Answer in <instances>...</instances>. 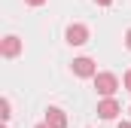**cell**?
<instances>
[{"label": "cell", "mask_w": 131, "mask_h": 128, "mask_svg": "<svg viewBox=\"0 0 131 128\" xmlns=\"http://www.w3.org/2000/svg\"><path fill=\"white\" fill-rule=\"evenodd\" d=\"M95 89H98V95L113 98V95H116V89H119L116 73H95Z\"/></svg>", "instance_id": "cell-1"}, {"label": "cell", "mask_w": 131, "mask_h": 128, "mask_svg": "<svg viewBox=\"0 0 131 128\" xmlns=\"http://www.w3.org/2000/svg\"><path fill=\"white\" fill-rule=\"evenodd\" d=\"M64 37H67L70 46H82V43H89V28L85 25H70Z\"/></svg>", "instance_id": "cell-2"}, {"label": "cell", "mask_w": 131, "mask_h": 128, "mask_svg": "<svg viewBox=\"0 0 131 128\" xmlns=\"http://www.w3.org/2000/svg\"><path fill=\"white\" fill-rule=\"evenodd\" d=\"M46 125L49 128H67V113L61 107H49L46 110Z\"/></svg>", "instance_id": "cell-3"}, {"label": "cell", "mask_w": 131, "mask_h": 128, "mask_svg": "<svg viewBox=\"0 0 131 128\" xmlns=\"http://www.w3.org/2000/svg\"><path fill=\"white\" fill-rule=\"evenodd\" d=\"M0 52H3V58H15V55L21 52V40H18L15 34L3 37V43H0Z\"/></svg>", "instance_id": "cell-4"}, {"label": "cell", "mask_w": 131, "mask_h": 128, "mask_svg": "<svg viewBox=\"0 0 131 128\" xmlns=\"http://www.w3.org/2000/svg\"><path fill=\"white\" fill-rule=\"evenodd\" d=\"M73 73H76V76H95V73H98V67H95L92 58H85V55H82V58H76V61H73Z\"/></svg>", "instance_id": "cell-5"}, {"label": "cell", "mask_w": 131, "mask_h": 128, "mask_svg": "<svg viewBox=\"0 0 131 128\" xmlns=\"http://www.w3.org/2000/svg\"><path fill=\"white\" fill-rule=\"evenodd\" d=\"M98 116L101 119H116V116H119V104H116L113 98H104L98 104Z\"/></svg>", "instance_id": "cell-6"}, {"label": "cell", "mask_w": 131, "mask_h": 128, "mask_svg": "<svg viewBox=\"0 0 131 128\" xmlns=\"http://www.w3.org/2000/svg\"><path fill=\"white\" fill-rule=\"evenodd\" d=\"M0 110H3V119H9V116H12V113H9V110H12V107H9V98H3V101H0Z\"/></svg>", "instance_id": "cell-7"}, {"label": "cell", "mask_w": 131, "mask_h": 128, "mask_svg": "<svg viewBox=\"0 0 131 128\" xmlns=\"http://www.w3.org/2000/svg\"><path fill=\"white\" fill-rule=\"evenodd\" d=\"M125 89L131 92V70H125Z\"/></svg>", "instance_id": "cell-8"}, {"label": "cell", "mask_w": 131, "mask_h": 128, "mask_svg": "<svg viewBox=\"0 0 131 128\" xmlns=\"http://www.w3.org/2000/svg\"><path fill=\"white\" fill-rule=\"evenodd\" d=\"M25 3H31V6H43L46 0H25Z\"/></svg>", "instance_id": "cell-9"}, {"label": "cell", "mask_w": 131, "mask_h": 128, "mask_svg": "<svg viewBox=\"0 0 131 128\" xmlns=\"http://www.w3.org/2000/svg\"><path fill=\"white\" fill-rule=\"evenodd\" d=\"M125 46L131 49V28H128V34H125Z\"/></svg>", "instance_id": "cell-10"}, {"label": "cell", "mask_w": 131, "mask_h": 128, "mask_svg": "<svg viewBox=\"0 0 131 128\" xmlns=\"http://www.w3.org/2000/svg\"><path fill=\"white\" fill-rule=\"evenodd\" d=\"M95 3H101V6H110V3H113V0H95Z\"/></svg>", "instance_id": "cell-11"}, {"label": "cell", "mask_w": 131, "mask_h": 128, "mask_svg": "<svg viewBox=\"0 0 131 128\" xmlns=\"http://www.w3.org/2000/svg\"><path fill=\"white\" fill-rule=\"evenodd\" d=\"M116 128H131V122H119V125H116Z\"/></svg>", "instance_id": "cell-12"}, {"label": "cell", "mask_w": 131, "mask_h": 128, "mask_svg": "<svg viewBox=\"0 0 131 128\" xmlns=\"http://www.w3.org/2000/svg\"><path fill=\"white\" fill-rule=\"evenodd\" d=\"M37 128H49V125H46V122H43V125H37Z\"/></svg>", "instance_id": "cell-13"}, {"label": "cell", "mask_w": 131, "mask_h": 128, "mask_svg": "<svg viewBox=\"0 0 131 128\" xmlns=\"http://www.w3.org/2000/svg\"><path fill=\"white\" fill-rule=\"evenodd\" d=\"M128 113H131V110H128Z\"/></svg>", "instance_id": "cell-14"}]
</instances>
